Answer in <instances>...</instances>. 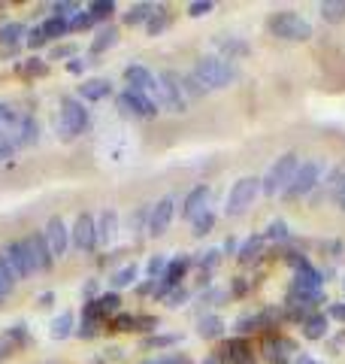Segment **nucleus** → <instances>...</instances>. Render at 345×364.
Wrapping results in <instances>:
<instances>
[{"label":"nucleus","instance_id":"f257e3e1","mask_svg":"<svg viewBox=\"0 0 345 364\" xmlns=\"http://www.w3.org/2000/svg\"><path fill=\"white\" fill-rule=\"evenodd\" d=\"M191 76L197 79L206 91L209 88H227L236 79V67L227 58H218V55H203V58H197V64H194Z\"/></svg>","mask_w":345,"mask_h":364},{"label":"nucleus","instance_id":"f03ea898","mask_svg":"<svg viewBox=\"0 0 345 364\" xmlns=\"http://www.w3.org/2000/svg\"><path fill=\"white\" fill-rule=\"evenodd\" d=\"M297 167H300V155L297 152H285L279 161H273L267 176L261 179V195L267 198H275V195H285V188L291 186V179L297 173Z\"/></svg>","mask_w":345,"mask_h":364},{"label":"nucleus","instance_id":"7ed1b4c3","mask_svg":"<svg viewBox=\"0 0 345 364\" xmlns=\"http://www.w3.org/2000/svg\"><path fill=\"white\" fill-rule=\"evenodd\" d=\"M267 31L273 33L275 40H288V43H306L312 37V25L303 18L291 13V9H282V13H273L267 18Z\"/></svg>","mask_w":345,"mask_h":364},{"label":"nucleus","instance_id":"20e7f679","mask_svg":"<svg viewBox=\"0 0 345 364\" xmlns=\"http://www.w3.org/2000/svg\"><path fill=\"white\" fill-rule=\"evenodd\" d=\"M155 79H158L155 104L170 109V112H185L188 97H185V88H182V76L172 73V70H164V73H158Z\"/></svg>","mask_w":345,"mask_h":364},{"label":"nucleus","instance_id":"39448f33","mask_svg":"<svg viewBox=\"0 0 345 364\" xmlns=\"http://www.w3.org/2000/svg\"><path fill=\"white\" fill-rule=\"evenodd\" d=\"M0 277H4L9 286L18 282V279L31 277V264H28V255H25V246H21V240H13V243L0 246Z\"/></svg>","mask_w":345,"mask_h":364},{"label":"nucleus","instance_id":"423d86ee","mask_svg":"<svg viewBox=\"0 0 345 364\" xmlns=\"http://www.w3.org/2000/svg\"><path fill=\"white\" fill-rule=\"evenodd\" d=\"M88 128V109L79 97H64L61 100V112H58V134L64 140H73Z\"/></svg>","mask_w":345,"mask_h":364},{"label":"nucleus","instance_id":"0eeeda50","mask_svg":"<svg viewBox=\"0 0 345 364\" xmlns=\"http://www.w3.org/2000/svg\"><path fill=\"white\" fill-rule=\"evenodd\" d=\"M321 173H324V161H318V158L300 161V167H297V173L291 179V186L285 188V200H300V198H306L309 191H312L318 182H321Z\"/></svg>","mask_w":345,"mask_h":364},{"label":"nucleus","instance_id":"6e6552de","mask_svg":"<svg viewBox=\"0 0 345 364\" xmlns=\"http://www.w3.org/2000/svg\"><path fill=\"white\" fill-rule=\"evenodd\" d=\"M261 195V176H243L234 182V188H230L227 195V215H243L255 198Z\"/></svg>","mask_w":345,"mask_h":364},{"label":"nucleus","instance_id":"1a4fd4ad","mask_svg":"<svg viewBox=\"0 0 345 364\" xmlns=\"http://www.w3.org/2000/svg\"><path fill=\"white\" fill-rule=\"evenodd\" d=\"M115 104H119V109L124 112V116H133V119H155L158 116V104L155 97L143 95V91H131L124 88L119 97H115Z\"/></svg>","mask_w":345,"mask_h":364},{"label":"nucleus","instance_id":"9d476101","mask_svg":"<svg viewBox=\"0 0 345 364\" xmlns=\"http://www.w3.org/2000/svg\"><path fill=\"white\" fill-rule=\"evenodd\" d=\"M21 246H25V255H28L31 273H45V270H52L55 255L49 252V243H45L43 231H40V234H28L25 240H21Z\"/></svg>","mask_w":345,"mask_h":364},{"label":"nucleus","instance_id":"9b49d317","mask_svg":"<svg viewBox=\"0 0 345 364\" xmlns=\"http://www.w3.org/2000/svg\"><path fill=\"white\" fill-rule=\"evenodd\" d=\"M119 306H121V294L119 291H106V294H100V298H94V301H85V306H82V322L103 325L109 316L119 313Z\"/></svg>","mask_w":345,"mask_h":364},{"label":"nucleus","instance_id":"f8f14e48","mask_svg":"<svg viewBox=\"0 0 345 364\" xmlns=\"http://www.w3.org/2000/svg\"><path fill=\"white\" fill-rule=\"evenodd\" d=\"M70 243L79 252H94L97 249V219L91 213L76 215V225L70 228Z\"/></svg>","mask_w":345,"mask_h":364},{"label":"nucleus","instance_id":"ddd939ff","mask_svg":"<svg viewBox=\"0 0 345 364\" xmlns=\"http://www.w3.org/2000/svg\"><path fill=\"white\" fill-rule=\"evenodd\" d=\"M43 237H45V243H49V252L55 258L67 255V249H70V228H67V222L61 219V215H52V219L45 222Z\"/></svg>","mask_w":345,"mask_h":364},{"label":"nucleus","instance_id":"4468645a","mask_svg":"<svg viewBox=\"0 0 345 364\" xmlns=\"http://www.w3.org/2000/svg\"><path fill=\"white\" fill-rule=\"evenodd\" d=\"M172 215H176V200H172V198H160L158 203L148 207V228H146V231L152 234V237L167 234Z\"/></svg>","mask_w":345,"mask_h":364},{"label":"nucleus","instance_id":"2eb2a0df","mask_svg":"<svg viewBox=\"0 0 345 364\" xmlns=\"http://www.w3.org/2000/svg\"><path fill=\"white\" fill-rule=\"evenodd\" d=\"M209 198H212L209 186H194L185 195V200H182V219L194 222L200 213H206V210H209Z\"/></svg>","mask_w":345,"mask_h":364},{"label":"nucleus","instance_id":"dca6fc26","mask_svg":"<svg viewBox=\"0 0 345 364\" xmlns=\"http://www.w3.org/2000/svg\"><path fill=\"white\" fill-rule=\"evenodd\" d=\"M124 79H128V88L131 91H143V95L148 97H155V91H158V79L152 70H146L143 64H131V67H124Z\"/></svg>","mask_w":345,"mask_h":364},{"label":"nucleus","instance_id":"f3484780","mask_svg":"<svg viewBox=\"0 0 345 364\" xmlns=\"http://www.w3.org/2000/svg\"><path fill=\"white\" fill-rule=\"evenodd\" d=\"M40 140V124L33 116H21V124H18V131L13 134V149H28V146H33Z\"/></svg>","mask_w":345,"mask_h":364},{"label":"nucleus","instance_id":"a211bd4d","mask_svg":"<svg viewBox=\"0 0 345 364\" xmlns=\"http://www.w3.org/2000/svg\"><path fill=\"white\" fill-rule=\"evenodd\" d=\"M112 95V82L109 79H85L79 85V97L88 100V104H97V100H106Z\"/></svg>","mask_w":345,"mask_h":364},{"label":"nucleus","instance_id":"6ab92c4d","mask_svg":"<svg viewBox=\"0 0 345 364\" xmlns=\"http://www.w3.org/2000/svg\"><path fill=\"white\" fill-rule=\"evenodd\" d=\"M119 234V213L115 210H103L97 219V246H109Z\"/></svg>","mask_w":345,"mask_h":364},{"label":"nucleus","instance_id":"aec40b11","mask_svg":"<svg viewBox=\"0 0 345 364\" xmlns=\"http://www.w3.org/2000/svg\"><path fill=\"white\" fill-rule=\"evenodd\" d=\"M25 25H18V21H6V25H0V52H16L18 43H25Z\"/></svg>","mask_w":345,"mask_h":364},{"label":"nucleus","instance_id":"412c9836","mask_svg":"<svg viewBox=\"0 0 345 364\" xmlns=\"http://www.w3.org/2000/svg\"><path fill=\"white\" fill-rule=\"evenodd\" d=\"M327 325H330L327 313H309L300 322V331L306 340H321V337H327Z\"/></svg>","mask_w":345,"mask_h":364},{"label":"nucleus","instance_id":"4be33fe9","mask_svg":"<svg viewBox=\"0 0 345 364\" xmlns=\"http://www.w3.org/2000/svg\"><path fill=\"white\" fill-rule=\"evenodd\" d=\"M18 124H21V112L16 107H9V104H0V134H4L6 140H13Z\"/></svg>","mask_w":345,"mask_h":364},{"label":"nucleus","instance_id":"5701e85b","mask_svg":"<svg viewBox=\"0 0 345 364\" xmlns=\"http://www.w3.org/2000/svg\"><path fill=\"white\" fill-rule=\"evenodd\" d=\"M115 43H119V28H115V25L100 28V31H97V37L91 40V55H103V52H109Z\"/></svg>","mask_w":345,"mask_h":364},{"label":"nucleus","instance_id":"b1692460","mask_svg":"<svg viewBox=\"0 0 345 364\" xmlns=\"http://www.w3.org/2000/svg\"><path fill=\"white\" fill-rule=\"evenodd\" d=\"M263 243H267V240H263V234H251L248 240L236 249V258L243 261V264H251V261H258V258H261Z\"/></svg>","mask_w":345,"mask_h":364},{"label":"nucleus","instance_id":"393cba45","mask_svg":"<svg viewBox=\"0 0 345 364\" xmlns=\"http://www.w3.org/2000/svg\"><path fill=\"white\" fill-rule=\"evenodd\" d=\"M170 28V6H155L152 9V16H148V21H146V33L148 37H158V33H164Z\"/></svg>","mask_w":345,"mask_h":364},{"label":"nucleus","instance_id":"a878e982","mask_svg":"<svg viewBox=\"0 0 345 364\" xmlns=\"http://www.w3.org/2000/svg\"><path fill=\"white\" fill-rule=\"evenodd\" d=\"M197 334L203 340H218L224 334V318L221 316H203L197 322Z\"/></svg>","mask_w":345,"mask_h":364},{"label":"nucleus","instance_id":"bb28decb","mask_svg":"<svg viewBox=\"0 0 345 364\" xmlns=\"http://www.w3.org/2000/svg\"><path fill=\"white\" fill-rule=\"evenodd\" d=\"M136 277H140V267H136V264H124L121 270H115V273H112L109 286H112V291L128 289V286H133V282H136Z\"/></svg>","mask_w":345,"mask_h":364},{"label":"nucleus","instance_id":"cd10ccee","mask_svg":"<svg viewBox=\"0 0 345 364\" xmlns=\"http://www.w3.org/2000/svg\"><path fill=\"white\" fill-rule=\"evenodd\" d=\"M40 28H43V37L45 40H58V37H67V33H70V21L58 18V16H49Z\"/></svg>","mask_w":345,"mask_h":364},{"label":"nucleus","instance_id":"c85d7f7f","mask_svg":"<svg viewBox=\"0 0 345 364\" xmlns=\"http://www.w3.org/2000/svg\"><path fill=\"white\" fill-rule=\"evenodd\" d=\"M152 9H155L152 4H133L121 18H124V25H128V28H140V25H146V21H148Z\"/></svg>","mask_w":345,"mask_h":364},{"label":"nucleus","instance_id":"c756f323","mask_svg":"<svg viewBox=\"0 0 345 364\" xmlns=\"http://www.w3.org/2000/svg\"><path fill=\"white\" fill-rule=\"evenodd\" d=\"M215 43H218V49L227 55V61H236V58H246V55H248V43L236 40V37H230V40H215Z\"/></svg>","mask_w":345,"mask_h":364},{"label":"nucleus","instance_id":"7c9ffc66","mask_svg":"<svg viewBox=\"0 0 345 364\" xmlns=\"http://www.w3.org/2000/svg\"><path fill=\"white\" fill-rule=\"evenodd\" d=\"M73 331H76V328H73V313L64 310L58 318H52V337H55V340H67Z\"/></svg>","mask_w":345,"mask_h":364},{"label":"nucleus","instance_id":"2f4dec72","mask_svg":"<svg viewBox=\"0 0 345 364\" xmlns=\"http://www.w3.org/2000/svg\"><path fill=\"white\" fill-rule=\"evenodd\" d=\"M321 18L330 21V25L345 21V0H327V4H321Z\"/></svg>","mask_w":345,"mask_h":364},{"label":"nucleus","instance_id":"473e14b6","mask_svg":"<svg viewBox=\"0 0 345 364\" xmlns=\"http://www.w3.org/2000/svg\"><path fill=\"white\" fill-rule=\"evenodd\" d=\"M212 228H215V213L206 210V213H200L197 219L191 222V234H194V237H203V234H209Z\"/></svg>","mask_w":345,"mask_h":364},{"label":"nucleus","instance_id":"72a5a7b5","mask_svg":"<svg viewBox=\"0 0 345 364\" xmlns=\"http://www.w3.org/2000/svg\"><path fill=\"white\" fill-rule=\"evenodd\" d=\"M179 343V337L176 334H152V337H146L143 340V349H170V346H176Z\"/></svg>","mask_w":345,"mask_h":364},{"label":"nucleus","instance_id":"f704fd0d","mask_svg":"<svg viewBox=\"0 0 345 364\" xmlns=\"http://www.w3.org/2000/svg\"><path fill=\"white\" fill-rule=\"evenodd\" d=\"M85 9L91 13V18H94V21H106L115 13V4H112V0H94V4H88Z\"/></svg>","mask_w":345,"mask_h":364},{"label":"nucleus","instance_id":"c9c22d12","mask_svg":"<svg viewBox=\"0 0 345 364\" xmlns=\"http://www.w3.org/2000/svg\"><path fill=\"white\" fill-rule=\"evenodd\" d=\"M167 255H152L148 258V264H146V279H152V282H158L160 277H164V270H167Z\"/></svg>","mask_w":345,"mask_h":364},{"label":"nucleus","instance_id":"e433bc0d","mask_svg":"<svg viewBox=\"0 0 345 364\" xmlns=\"http://www.w3.org/2000/svg\"><path fill=\"white\" fill-rule=\"evenodd\" d=\"M288 225L282 222V219H275V222H270V228L267 231H263V240H275V243H285L288 240Z\"/></svg>","mask_w":345,"mask_h":364},{"label":"nucleus","instance_id":"4c0bfd02","mask_svg":"<svg viewBox=\"0 0 345 364\" xmlns=\"http://www.w3.org/2000/svg\"><path fill=\"white\" fill-rule=\"evenodd\" d=\"M218 261H221V249H209V252H200V258H191V264H197L209 273V270H215Z\"/></svg>","mask_w":345,"mask_h":364},{"label":"nucleus","instance_id":"58836bf2","mask_svg":"<svg viewBox=\"0 0 345 364\" xmlns=\"http://www.w3.org/2000/svg\"><path fill=\"white\" fill-rule=\"evenodd\" d=\"M258 328H261V313H246V316L236 318V331L239 334H251V331H258Z\"/></svg>","mask_w":345,"mask_h":364},{"label":"nucleus","instance_id":"ea45409f","mask_svg":"<svg viewBox=\"0 0 345 364\" xmlns=\"http://www.w3.org/2000/svg\"><path fill=\"white\" fill-rule=\"evenodd\" d=\"M330 198L336 200V207L345 210V173H336L330 182Z\"/></svg>","mask_w":345,"mask_h":364},{"label":"nucleus","instance_id":"a19ab883","mask_svg":"<svg viewBox=\"0 0 345 364\" xmlns=\"http://www.w3.org/2000/svg\"><path fill=\"white\" fill-rule=\"evenodd\" d=\"M188 298H191V291H188V289H182V286H176V289H170V291H167L164 304H167V306H172V310H176V306L188 304Z\"/></svg>","mask_w":345,"mask_h":364},{"label":"nucleus","instance_id":"79ce46f5","mask_svg":"<svg viewBox=\"0 0 345 364\" xmlns=\"http://www.w3.org/2000/svg\"><path fill=\"white\" fill-rule=\"evenodd\" d=\"M109 328H112V331L128 334V331H133V316H131V313H115L112 322H109Z\"/></svg>","mask_w":345,"mask_h":364},{"label":"nucleus","instance_id":"37998d69","mask_svg":"<svg viewBox=\"0 0 345 364\" xmlns=\"http://www.w3.org/2000/svg\"><path fill=\"white\" fill-rule=\"evenodd\" d=\"M79 9H82V6H79V4H73V0H64V4H55V6H52V16H58V18H67V21H70V18L79 13Z\"/></svg>","mask_w":345,"mask_h":364},{"label":"nucleus","instance_id":"c03bdc74","mask_svg":"<svg viewBox=\"0 0 345 364\" xmlns=\"http://www.w3.org/2000/svg\"><path fill=\"white\" fill-rule=\"evenodd\" d=\"M21 73L25 76H45L49 73V64H45L43 58H31L28 64H21Z\"/></svg>","mask_w":345,"mask_h":364},{"label":"nucleus","instance_id":"a18cd8bd","mask_svg":"<svg viewBox=\"0 0 345 364\" xmlns=\"http://www.w3.org/2000/svg\"><path fill=\"white\" fill-rule=\"evenodd\" d=\"M212 9H215L212 0H194V4L188 6V16H191V18H203V16H209Z\"/></svg>","mask_w":345,"mask_h":364},{"label":"nucleus","instance_id":"49530a36","mask_svg":"<svg viewBox=\"0 0 345 364\" xmlns=\"http://www.w3.org/2000/svg\"><path fill=\"white\" fill-rule=\"evenodd\" d=\"M91 25H94V18H91L88 9H79V13L70 18V31H88Z\"/></svg>","mask_w":345,"mask_h":364},{"label":"nucleus","instance_id":"de8ad7c7","mask_svg":"<svg viewBox=\"0 0 345 364\" xmlns=\"http://www.w3.org/2000/svg\"><path fill=\"white\" fill-rule=\"evenodd\" d=\"M133 331H158L155 316H133Z\"/></svg>","mask_w":345,"mask_h":364},{"label":"nucleus","instance_id":"09e8293b","mask_svg":"<svg viewBox=\"0 0 345 364\" xmlns=\"http://www.w3.org/2000/svg\"><path fill=\"white\" fill-rule=\"evenodd\" d=\"M43 43H49V40L43 37V28H40V25H37V28H31V31L25 33V46H31V49H40Z\"/></svg>","mask_w":345,"mask_h":364},{"label":"nucleus","instance_id":"8fccbe9b","mask_svg":"<svg viewBox=\"0 0 345 364\" xmlns=\"http://www.w3.org/2000/svg\"><path fill=\"white\" fill-rule=\"evenodd\" d=\"M97 331H100V325H94V322H79V328H76V337H82V340H91V337H97Z\"/></svg>","mask_w":345,"mask_h":364},{"label":"nucleus","instance_id":"3c124183","mask_svg":"<svg viewBox=\"0 0 345 364\" xmlns=\"http://www.w3.org/2000/svg\"><path fill=\"white\" fill-rule=\"evenodd\" d=\"M88 64H91V61H85V58H79V55H76V58H70V61H67V70H70L73 76H82Z\"/></svg>","mask_w":345,"mask_h":364},{"label":"nucleus","instance_id":"603ef678","mask_svg":"<svg viewBox=\"0 0 345 364\" xmlns=\"http://www.w3.org/2000/svg\"><path fill=\"white\" fill-rule=\"evenodd\" d=\"M155 364H191V358H188V355H182V352H172V355L158 358Z\"/></svg>","mask_w":345,"mask_h":364},{"label":"nucleus","instance_id":"864d4df0","mask_svg":"<svg viewBox=\"0 0 345 364\" xmlns=\"http://www.w3.org/2000/svg\"><path fill=\"white\" fill-rule=\"evenodd\" d=\"M246 291H248V282H246V277H236V279H234V286H230V294H234V298H243Z\"/></svg>","mask_w":345,"mask_h":364},{"label":"nucleus","instance_id":"5fc2aeb1","mask_svg":"<svg viewBox=\"0 0 345 364\" xmlns=\"http://www.w3.org/2000/svg\"><path fill=\"white\" fill-rule=\"evenodd\" d=\"M13 152H16V149H13V143H9L6 136L0 134V161H9V158H13Z\"/></svg>","mask_w":345,"mask_h":364},{"label":"nucleus","instance_id":"6e6d98bb","mask_svg":"<svg viewBox=\"0 0 345 364\" xmlns=\"http://www.w3.org/2000/svg\"><path fill=\"white\" fill-rule=\"evenodd\" d=\"M327 318H336V322H345V304H330V306H327Z\"/></svg>","mask_w":345,"mask_h":364},{"label":"nucleus","instance_id":"4d7b16f0","mask_svg":"<svg viewBox=\"0 0 345 364\" xmlns=\"http://www.w3.org/2000/svg\"><path fill=\"white\" fill-rule=\"evenodd\" d=\"M52 58H76V49L73 46H58V49L52 52Z\"/></svg>","mask_w":345,"mask_h":364},{"label":"nucleus","instance_id":"13d9d810","mask_svg":"<svg viewBox=\"0 0 345 364\" xmlns=\"http://www.w3.org/2000/svg\"><path fill=\"white\" fill-rule=\"evenodd\" d=\"M37 304H40V306H52V304H55V294H52V291H43L40 298H37Z\"/></svg>","mask_w":345,"mask_h":364},{"label":"nucleus","instance_id":"bf43d9fd","mask_svg":"<svg viewBox=\"0 0 345 364\" xmlns=\"http://www.w3.org/2000/svg\"><path fill=\"white\" fill-rule=\"evenodd\" d=\"M94 294H97V279H88V286H85V298H88V301H94Z\"/></svg>","mask_w":345,"mask_h":364},{"label":"nucleus","instance_id":"052dcab7","mask_svg":"<svg viewBox=\"0 0 345 364\" xmlns=\"http://www.w3.org/2000/svg\"><path fill=\"white\" fill-rule=\"evenodd\" d=\"M294 364H321L318 358H312V355H297L294 358Z\"/></svg>","mask_w":345,"mask_h":364},{"label":"nucleus","instance_id":"680f3d73","mask_svg":"<svg viewBox=\"0 0 345 364\" xmlns=\"http://www.w3.org/2000/svg\"><path fill=\"white\" fill-rule=\"evenodd\" d=\"M203 364H224V358L218 355V352H212V355H206V358H203Z\"/></svg>","mask_w":345,"mask_h":364},{"label":"nucleus","instance_id":"e2e57ef3","mask_svg":"<svg viewBox=\"0 0 345 364\" xmlns=\"http://www.w3.org/2000/svg\"><path fill=\"white\" fill-rule=\"evenodd\" d=\"M9 289H13V286H9V282H6L4 277H0V301H4L6 294H9Z\"/></svg>","mask_w":345,"mask_h":364},{"label":"nucleus","instance_id":"0e129e2a","mask_svg":"<svg viewBox=\"0 0 345 364\" xmlns=\"http://www.w3.org/2000/svg\"><path fill=\"white\" fill-rule=\"evenodd\" d=\"M230 364H255V352H248V355L236 358V361H230Z\"/></svg>","mask_w":345,"mask_h":364},{"label":"nucleus","instance_id":"69168bd1","mask_svg":"<svg viewBox=\"0 0 345 364\" xmlns=\"http://www.w3.org/2000/svg\"><path fill=\"white\" fill-rule=\"evenodd\" d=\"M236 249H239V246H236V240H234V237H230V240L224 243V252H236Z\"/></svg>","mask_w":345,"mask_h":364},{"label":"nucleus","instance_id":"338daca9","mask_svg":"<svg viewBox=\"0 0 345 364\" xmlns=\"http://www.w3.org/2000/svg\"><path fill=\"white\" fill-rule=\"evenodd\" d=\"M342 291H345V279H342Z\"/></svg>","mask_w":345,"mask_h":364}]
</instances>
